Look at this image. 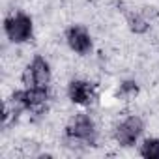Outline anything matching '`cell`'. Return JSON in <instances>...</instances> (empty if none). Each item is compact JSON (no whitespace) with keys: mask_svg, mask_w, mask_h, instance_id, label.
<instances>
[{"mask_svg":"<svg viewBox=\"0 0 159 159\" xmlns=\"http://www.w3.org/2000/svg\"><path fill=\"white\" fill-rule=\"evenodd\" d=\"M32 30H34V25H32V19L19 11V13H13L10 15L6 21H4V32L8 36V39L11 43H25L32 38Z\"/></svg>","mask_w":159,"mask_h":159,"instance_id":"6da1fadb","label":"cell"},{"mask_svg":"<svg viewBox=\"0 0 159 159\" xmlns=\"http://www.w3.org/2000/svg\"><path fill=\"white\" fill-rule=\"evenodd\" d=\"M66 135L73 140H81L86 144H94L96 142V125L94 120L88 114H75L67 127H66Z\"/></svg>","mask_w":159,"mask_h":159,"instance_id":"7a4b0ae2","label":"cell"},{"mask_svg":"<svg viewBox=\"0 0 159 159\" xmlns=\"http://www.w3.org/2000/svg\"><path fill=\"white\" fill-rule=\"evenodd\" d=\"M23 83L26 84V88H30V86L47 88V84L51 83V67L43 56H36L26 66V69L23 73Z\"/></svg>","mask_w":159,"mask_h":159,"instance_id":"3957f363","label":"cell"},{"mask_svg":"<svg viewBox=\"0 0 159 159\" xmlns=\"http://www.w3.org/2000/svg\"><path fill=\"white\" fill-rule=\"evenodd\" d=\"M142 129H144L142 120L139 116H129V118H125L124 122L118 124V127L114 129V139H116V142L120 146L127 148V146H133L137 142Z\"/></svg>","mask_w":159,"mask_h":159,"instance_id":"277c9868","label":"cell"},{"mask_svg":"<svg viewBox=\"0 0 159 159\" xmlns=\"http://www.w3.org/2000/svg\"><path fill=\"white\" fill-rule=\"evenodd\" d=\"M66 39H67L69 49L79 52V54H86L92 49V38H90L88 30L84 26H81V25L71 26L67 30V34H66Z\"/></svg>","mask_w":159,"mask_h":159,"instance_id":"5b68a950","label":"cell"},{"mask_svg":"<svg viewBox=\"0 0 159 159\" xmlns=\"http://www.w3.org/2000/svg\"><path fill=\"white\" fill-rule=\"evenodd\" d=\"M11 98H15L25 109H39L49 99V94H47V88L30 86V88H26L23 92H15Z\"/></svg>","mask_w":159,"mask_h":159,"instance_id":"8992f818","label":"cell"},{"mask_svg":"<svg viewBox=\"0 0 159 159\" xmlns=\"http://www.w3.org/2000/svg\"><path fill=\"white\" fill-rule=\"evenodd\" d=\"M67 96L77 105H90L94 101V86L86 81H71L67 86Z\"/></svg>","mask_w":159,"mask_h":159,"instance_id":"52a82bcc","label":"cell"},{"mask_svg":"<svg viewBox=\"0 0 159 159\" xmlns=\"http://www.w3.org/2000/svg\"><path fill=\"white\" fill-rule=\"evenodd\" d=\"M127 23H129V28H131V32H135V34H144V32H148V28H150V21H148V19H146L142 13L129 15Z\"/></svg>","mask_w":159,"mask_h":159,"instance_id":"ba28073f","label":"cell"},{"mask_svg":"<svg viewBox=\"0 0 159 159\" xmlns=\"http://www.w3.org/2000/svg\"><path fill=\"white\" fill-rule=\"evenodd\" d=\"M140 155L146 159H159V139H146L140 146Z\"/></svg>","mask_w":159,"mask_h":159,"instance_id":"9c48e42d","label":"cell"},{"mask_svg":"<svg viewBox=\"0 0 159 159\" xmlns=\"http://www.w3.org/2000/svg\"><path fill=\"white\" fill-rule=\"evenodd\" d=\"M137 94H139V86H137V83H133V81H125V83L120 86V90H118V96H120V98H125V99L135 98Z\"/></svg>","mask_w":159,"mask_h":159,"instance_id":"30bf717a","label":"cell"}]
</instances>
